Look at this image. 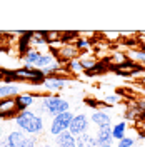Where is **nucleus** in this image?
I'll return each instance as SVG.
<instances>
[{
    "label": "nucleus",
    "mask_w": 145,
    "mask_h": 147,
    "mask_svg": "<svg viewBox=\"0 0 145 147\" xmlns=\"http://www.w3.org/2000/svg\"><path fill=\"white\" fill-rule=\"evenodd\" d=\"M37 100L38 104L34 105L37 107V110H34L35 114H38L40 117L44 115H48L50 119L58 115V114H64V112H68L70 110V104L68 100H65L64 97L60 95H38L37 94Z\"/></svg>",
    "instance_id": "obj_1"
},
{
    "label": "nucleus",
    "mask_w": 145,
    "mask_h": 147,
    "mask_svg": "<svg viewBox=\"0 0 145 147\" xmlns=\"http://www.w3.org/2000/svg\"><path fill=\"white\" fill-rule=\"evenodd\" d=\"M15 125L18 127V130H22L27 136H40L45 129V122L44 117H40L32 109H28L18 112L15 115Z\"/></svg>",
    "instance_id": "obj_2"
},
{
    "label": "nucleus",
    "mask_w": 145,
    "mask_h": 147,
    "mask_svg": "<svg viewBox=\"0 0 145 147\" xmlns=\"http://www.w3.org/2000/svg\"><path fill=\"white\" fill-rule=\"evenodd\" d=\"M73 115H75V114H72V112L68 110V112H64V114H58V115L52 117V119H50L48 134H50V136H54V137H57V136H60L62 132L68 130V129H70V122H72Z\"/></svg>",
    "instance_id": "obj_3"
},
{
    "label": "nucleus",
    "mask_w": 145,
    "mask_h": 147,
    "mask_svg": "<svg viewBox=\"0 0 145 147\" xmlns=\"http://www.w3.org/2000/svg\"><path fill=\"white\" fill-rule=\"evenodd\" d=\"M89 125H90V119H89L85 114H75L72 122H70L68 132H70L72 136H75V137H79V136L85 134V132L89 130Z\"/></svg>",
    "instance_id": "obj_4"
},
{
    "label": "nucleus",
    "mask_w": 145,
    "mask_h": 147,
    "mask_svg": "<svg viewBox=\"0 0 145 147\" xmlns=\"http://www.w3.org/2000/svg\"><path fill=\"white\" fill-rule=\"evenodd\" d=\"M18 114L17 107H15V99L10 97V99H0V119H10Z\"/></svg>",
    "instance_id": "obj_5"
},
{
    "label": "nucleus",
    "mask_w": 145,
    "mask_h": 147,
    "mask_svg": "<svg viewBox=\"0 0 145 147\" xmlns=\"http://www.w3.org/2000/svg\"><path fill=\"white\" fill-rule=\"evenodd\" d=\"M15 99V107H17L18 112H23V110H28L30 107H34V104L37 100V94H18Z\"/></svg>",
    "instance_id": "obj_6"
},
{
    "label": "nucleus",
    "mask_w": 145,
    "mask_h": 147,
    "mask_svg": "<svg viewBox=\"0 0 145 147\" xmlns=\"http://www.w3.org/2000/svg\"><path fill=\"white\" fill-rule=\"evenodd\" d=\"M97 147H112L113 146V136H112V127H100L95 134Z\"/></svg>",
    "instance_id": "obj_7"
},
{
    "label": "nucleus",
    "mask_w": 145,
    "mask_h": 147,
    "mask_svg": "<svg viewBox=\"0 0 145 147\" xmlns=\"http://www.w3.org/2000/svg\"><path fill=\"white\" fill-rule=\"evenodd\" d=\"M5 139H7V142H9L10 147H25L27 146L28 136L17 129V130H10V132H7Z\"/></svg>",
    "instance_id": "obj_8"
},
{
    "label": "nucleus",
    "mask_w": 145,
    "mask_h": 147,
    "mask_svg": "<svg viewBox=\"0 0 145 147\" xmlns=\"http://www.w3.org/2000/svg\"><path fill=\"white\" fill-rule=\"evenodd\" d=\"M90 120H92V124H95L99 129L100 127H112V115L102 109L92 112Z\"/></svg>",
    "instance_id": "obj_9"
},
{
    "label": "nucleus",
    "mask_w": 145,
    "mask_h": 147,
    "mask_svg": "<svg viewBox=\"0 0 145 147\" xmlns=\"http://www.w3.org/2000/svg\"><path fill=\"white\" fill-rule=\"evenodd\" d=\"M55 57L60 59V62H70L73 59H79V50L73 44H65L57 54H54Z\"/></svg>",
    "instance_id": "obj_10"
},
{
    "label": "nucleus",
    "mask_w": 145,
    "mask_h": 147,
    "mask_svg": "<svg viewBox=\"0 0 145 147\" xmlns=\"http://www.w3.org/2000/svg\"><path fill=\"white\" fill-rule=\"evenodd\" d=\"M44 87H45L47 90H52V92H57V90H62L65 89V85H67V79L64 77H58V75H50V77H47L44 84H42Z\"/></svg>",
    "instance_id": "obj_11"
},
{
    "label": "nucleus",
    "mask_w": 145,
    "mask_h": 147,
    "mask_svg": "<svg viewBox=\"0 0 145 147\" xmlns=\"http://www.w3.org/2000/svg\"><path fill=\"white\" fill-rule=\"evenodd\" d=\"M57 147H77V137L72 136L68 130L62 132L60 136L55 137V142H54Z\"/></svg>",
    "instance_id": "obj_12"
},
{
    "label": "nucleus",
    "mask_w": 145,
    "mask_h": 147,
    "mask_svg": "<svg viewBox=\"0 0 145 147\" xmlns=\"http://www.w3.org/2000/svg\"><path fill=\"white\" fill-rule=\"evenodd\" d=\"M18 95V85L13 82L10 84H2L0 85V99H10V97H17Z\"/></svg>",
    "instance_id": "obj_13"
},
{
    "label": "nucleus",
    "mask_w": 145,
    "mask_h": 147,
    "mask_svg": "<svg viewBox=\"0 0 145 147\" xmlns=\"http://www.w3.org/2000/svg\"><path fill=\"white\" fill-rule=\"evenodd\" d=\"M112 136H113V140H122L127 136V122L120 120L117 124H113L112 125Z\"/></svg>",
    "instance_id": "obj_14"
},
{
    "label": "nucleus",
    "mask_w": 145,
    "mask_h": 147,
    "mask_svg": "<svg viewBox=\"0 0 145 147\" xmlns=\"http://www.w3.org/2000/svg\"><path fill=\"white\" fill-rule=\"evenodd\" d=\"M42 55L40 50H37V49H28L27 52L23 54V62H25V67H30V69H34V65L35 62L38 60V57Z\"/></svg>",
    "instance_id": "obj_15"
},
{
    "label": "nucleus",
    "mask_w": 145,
    "mask_h": 147,
    "mask_svg": "<svg viewBox=\"0 0 145 147\" xmlns=\"http://www.w3.org/2000/svg\"><path fill=\"white\" fill-rule=\"evenodd\" d=\"M77 147H97L95 136H92L90 132H85L77 137Z\"/></svg>",
    "instance_id": "obj_16"
},
{
    "label": "nucleus",
    "mask_w": 145,
    "mask_h": 147,
    "mask_svg": "<svg viewBox=\"0 0 145 147\" xmlns=\"http://www.w3.org/2000/svg\"><path fill=\"white\" fill-rule=\"evenodd\" d=\"M128 59H130L132 62L145 65V50H130V52H128Z\"/></svg>",
    "instance_id": "obj_17"
},
{
    "label": "nucleus",
    "mask_w": 145,
    "mask_h": 147,
    "mask_svg": "<svg viewBox=\"0 0 145 147\" xmlns=\"http://www.w3.org/2000/svg\"><path fill=\"white\" fill-rule=\"evenodd\" d=\"M67 69H68L72 74H82L83 72V65H82L80 59H73V60H70L68 65H67Z\"/></svg>",
    "instance_id": "obj_18"
},
{
    "label": "nucleus",
    "mask_w": 145,
    "mask_h": 147,
    "mask_svg": "<svg viewBox=\"0 0 145 147\" xmlns=\"http://www.w3.org/2000/svg\"><path fill=\"white\" fill-rule=\"evenodd\" d=\"M80 62H82V65H83V70H85V72H87V70H92V69L97 65L95 59H93V57H87V55L80 57Z\"/></svg>",
    "instance_id": "obj_19"
},
{
    "label": "nucleus",
    "mask_w": 145,
    "mask_h": 147,
    "mask_svg": "<svg viewBox=\"0 0 145 147\" xmlns=\"http://www.w3.org/2000/svg\"><path fill=\"white\" fill-rule=\"evenodd\" d=\"M135 144H137V140L134 137H128V136H125L122 140H118V146L117 147H134Z\"/></svg>",
    "instance_id": "obj_20"
},
{
    "label": "nucleus",
    "mask_w": 145,
    "mask_h": 147,
    "mask_svg": "<svg viewBox=\"0 0 145 147\" xmlns=\"http://www.w3.org/2000/svg\"><path fill=\"white\" fill-rule=\"evenodd\" d=\"M120 100H122V97H120L118 94H112V95H107V97H105V102H107V104H118Z\"/></svg>",
    "instance_id": "obj_21"
},
{
    "label": "nucleus",
    "mask_w": 145,
    "mask_h": 147,
    "mask_svg": "<svg viewBox=\"0 0 145 147\" xmlns=\"http://www.w3.org/2000/svg\"><path fill=\"white\" fill-rule=\"evenodd\" d=\"M25 147H37V139H35V136H28L27 146H25Z\"/></svg>",
    "instance_id": "obj_22"
},
{
    "label": "nucleus",
    "mask_w": 145,
    "mask_h": 147,
    "mask_svg": "<svg viewBox=\"0 0 145 147\" xmlns=\"http://www.w3.org/2000/svg\"><path fill=\"white\" fill-rule=\"evenodd\" d=\"M0 147H10L9 142H7V139L5 137H0Z\"/></svg>",
    "instance_id": "obj_23"
},
{
    "label": "nucleus",
    "mask_w": 145,
    "mask_h": 147,
    "mask_svg": "<svg viewBox=\"0 0 145 147\" xmlns=\"http://www.w3.org/2000/svg\"><path fill=\"white\" fill-rule=\"evenodd\" d=\"M44 147H57V146H55V144H50V142H47V144H45Z\"/></svg>",
    "instance_id": "obj_24"
},
{
    "label": "nucleus",
    "mask_w": 145,
    "mask_h": 147,
    "mask_svg": "<svg viewBox=\"0 0 145 147\" xmlns=\"http://www.w3.org/2000/svg\"><path fill=\"white\" fill-rule=\"evenodd\" d=\"M0 37H2V34H0ZM0 42H2V38H0Z\"/></svg>",
    "instance_id": "obj_25"
},
{
    "label": "nucleus",
    "mask_w": 145,
    "mask_h": 147,
    "mask_svg": "<svg viewBox=\"0 0 145 147\" xmlns=\"http://www.w3.org/2000/svg\"><path fill=\"white\" fill-rule=\"evenodd\" d=\"M0 129H2V124H0Z\"/></svg>",
    "instance_id": "obj_26"
},
{
    "label": "nucleus",
    "mask_w": 145,
    "mask_h": 147,
    "mask_svg": "<svg viewBox=\"0 0 145 147\" xmlns=\"http://www.w3.org/2000/svg\"><path fill=\"white\" fill-rule=\"evenodd\" d=\"M144 84H145V79H144Z\"/></svg>",
    "instance_id": "obj_27"
}]
</instances>
